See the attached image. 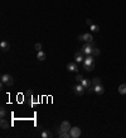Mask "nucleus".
I'll return each instance as SVG.
<instances>
[{
    "label": "nucleus",
    "mask_w": 126,
    "mask_h": 138,
    "mask_svg": "<svg viewBox=\"0 0 126 138\" xmlns=\"http://www.w3.org/2000/svg\"><path fill=\"white\" fill-rule=\"evenodd\" d=\"M81 84L85 86V89H88L91 85H92V80H87V79H83L82 81H81Z\"/></svg>",
    "instance_id": "f8f14e48"
},
{
    "label": "nucleus",
    "mask_w": 126,
    "mask_h": 138,
    "mask_svg": "<svg viewBox=\"0 0 126 138\" xmlns=\"http://www.w3.org/2000/svg\"><path fill=\"white\" fill-rule=\"evenodd\" d=\"M1 81H3L5 85H8V86H12V85L14 84V80H13V77L10 76L9 74H4V75L1 76Z\"/></svg>",
    "instance_id": "f03ea898"
},
{
    "label": "nucleus",
    "mask_w": 126,
    "mask_h": 138,
    "mask_svg": "<svg viewBox=\"0 0 126 138\" xmlns=\"http://www.w3.org/2000/svg\"><path fill=\"white\" fill-rule=\"evenodd\" d=\"M82 80H83V76H82V75H77V76H76V81H78L79 84H81V81H82Z\"/></svg>",
    "instance_id": "5701e85b"
},
{
    "label": "nucleus",
    "mask_w": 126,
    "mask_h": 138,
    "mask_svg": "<svg viewBox=\"0 0 126 138\" xmlns=\"http://www.w3.org/2000/svg\"><path fill=\"white\" fill-rule=\"evenodd\" d=\"M77 39L78 41H83V34H79L78 37H77Z\"/></svg>",
    "instance_id": "a878e982"
},
{
    "label": "nucleus",
    "mask_w": 126,
    "mask_h": 138,
    "mask_svg": "<svg viewBox=\"0 0 126 138\" xmlns=\"http://www.w3.org/2000/svg\"><path fill=\"white\" fill-rule=\"evenodd\" d=\"M83 41H85L86 43H88V42H92V41H93V38H92V34H91V33H85V34H83Z\"/></svg>",
    "instance_id": "9b49d317"
},
{
    "label": "nucleus",
    "mask_w": 126,
    "mask_h": 138,
    "mask_svg": "<svg viewBox=\"0 0 126 138\" xmlns=\"http://www.w3.org/2000/svg\"><path fill=\"white\" fill-rule=\"evenodd\" d=\"M42 137L43 138H49V137H52V133H50V132H47V131H44V132H42Z\"/></svg>",
    "instance_id": "6ab92c4d"
},
{
    "label": "nucleus",
    "mask_w": 126,
    "mask_h": 138,
    "mask_svg": "<svg viewBox=\"0 0 126 138\" xmlns=\"http://www.w3.org/2000/svg\"><path fill=\"white\" fill-rule=\"evenodd\" d=\"M98 55H100V49H98V48H96V47H94L93 49H92V56H98Z\"/></svg>",
    "instance_id": "aec40b11"
},
{
    "label": "nucleus",
    "mask_w": 126,
    "mask_h": 138,
    "mask_svg": "<svg viewBox=\"0 0 126 138\" xmlns=\"http://www.w3.org/2000/svg\"><path fill=\"white\" fill-rule=\"evenodd\" d=\"M75 61L77 62V63L85 61V52H83L82 49H81V51H78V52L75 55Z\"/></svg>",
    "instance_id": "0eeeda50"
},
{
    "label": "nucleus",
    "mask_w": 126,
    "mask_h": 138,
    "mask_svg": "<svg viewBox=\"0 0 126 138\" xmlns=\"http://www.w3.org/2000/svg\"><path fill=\"white\" fill-rule=\"evenodd\" d=\"M69 133H71V137L72 138H78L81 136V129H79L78 127H72L71 131H69Z\"/></svg>",
    "instance_id": "423d86ee"
},
{
    "label": "nucleus",
    "mask_w": 126,
    "mask_h": 138,
    "mask_svg": "<svg viewBox=\"0 0 126 138\" xmlns=\"http://www.w3.org/2000/svg\"><path fill=\"white\" fill-rule=\"evenodd\" d=\"M67 70L68 71H71V72H77L78 71V65H77V62H69L68 65H67Z\"/></svg>",
    "instance_id": "6e6552de"
},
{
    "label": "nucleus",
    "mask_w": 126,
    "mask_h": 138,
    "mask_svg": "<svg viewBox=\"0 0 126 138\" xmlns=\"http://www.w3.org/2000/svg\"><path fill=\"white\" fill-rule=\"evenodd\" d=\"M86 24H87L88 27H91L93 23H92V20H91V19H86Z\"/></svg>",
    "instance_id": "393cba45"
},
{
    "label": "nucleus",
    "mask_w": 126,
    "mask_h": 138,
    "mask_svg": "<svg viewBox=\"0 0 126 138\" xmlns=\"http://www.w3.org/2000/svg\"><path fill=\"white\" fill-rule=\"evenodd\" d=\"M100 84H101V79H100V77H94V79H92V85H93V86L100 85Z\"/></svg>",
    "instance_id": "f3484780"
},
{
    "label": "nucleus",
    "mask_w": 126,
    "mask_h": 138,
    "mask_svg": "<svg viewBox=\"0 0 126 138\" xmlns=\"http://www.w3.org/2000/svg\"><path fill=\"white\" fill-rule=\"evenodd\" d=\"M90 29H91L92 32H96V33H98V32H100V27H98V25H96V24H92V25L90 27Z\"/></svg>",
    "instance_id": "a211bd4d"
},
{
    "label": "nucleus",
    "mask_w": 126,
    "mask_h": 138,
    "mask_svg": "<svg viewBox=\"0 0 126 138\" xmlns=\"http://www.w3.org/2000/svg\"><path fill=\"white\" fill-rule=\"evenodd\" d=\"M119 92H120L121 95H125L126 94V84H121V85L119 86Z\"/></svg>",
    "instance_id": "2eb2a0df"
},
{
    "label": "nucleus",
    "mask_w": 126,
    "mask_h": 138,
    "mask_svg": "<svg viewBox=\"0 0 126 138\" xmlns=\"http://www.w3.org/2000/svg\"><path fill=\"white\" fill-rule=\"evenodd\" d=\"M35 49H37V51H42V45H40V43H35Z\"/></svg>",
    "instance_id": "b1692460"
},
{
    "label": "nucleus",
    "mask_w": 126,
    "mask_h": 138,
    "mask_svg": "<svg viewBox=\"0 0 126 138\" xmlns=\"http://www.w3.org/2000/svg\"><path fill=\"white\" fill-rule=\"evenodd\" d=\"M94 48L93 42H88V43H85L82 46V51L85 52V55H92V49Z\"/></svg>",
    "instance_id": "f257e3e1"
},
{
    "label": "nucleus",
    "mask_w": 126,
    "mask_h": 138,
    "mask_svg": "<svg viewBox=\"0 0 126 138\" xmlns=\"http://www.w3.org/2000/svg\"><path fill=\"white\" fill-rule=\"evenodd\" d=\"M71 123L68 122V120H63L61 124H59V133L61 132H69L71 131Z\"/></svg>",
    "instance_id": "7ed1b4c3"
},
{
    "label": "nucleus",
    "mask_w": 126,
    "mask_h": 138,
    "mask_svg": "<svg viewBox=\"0 0 126 138\" xmlns=\"http://www.w3.org/2000/svg\"><path fill=\"white\" fill-rule=\"evenodd\" d=\"M0 115H1V118H4V117L6 115V110H5L4 108H1V109H0Z\"/></svg>",
    "instance_id": "4be33fe9"
},
{
    "label": "nucleus",
    "mask_w": 126,
    "mask_h": 138,
    "mask_svg": "<svg viewBox=\"0 0 126 138\" xmlns=\"http://www.w3.org/2000/svg\"><path fill=\"white\" fill-rule=\"evenodd\" d=\"M69 137H71L69 132H61L59 133V138H69Z\"/></svg>",
    "instance_id": "dca6fc26"
},
{
    "label": "nucleus",
    "mask_w": 126,
    "mask_h": 138,
    "mask_svg": "<svg viewBox=\"0 0 126 138\" xmlns=\"http://www.w3.org/2000/svg\"><path fill=\"white\" fill-rule=\"evenodd\" d=\"M93 67H94V66H83V68H85L87 72H91V71L93 70Z\"/></svg>",
    "instance_id": "412c9836"
},
{
    "label": "nucleus",
    "mask_w": 126,
    "mask_h": 138,
    "mask_svg": "<svg viewBox=\"0 0 126 138\" xmlns=\"http://www.w3.org/2000/svg\"><path fill=\"white\" fill-rule=\"evenodd\" d=\"M83 66H94V60L92 55H87L85 57V61H83Z\"/></svg>",
    "instance_id": "39448f33"
},
{
    "label": "nucleus",
    "mask_w": 126,
    "mask_h": 138,
    "mask_svg": "<svg viewBox=\"0 0 126 138\" xmlns=\"http://www.w3.org/2000/svg\"><path fill=\"white\" fill-rule=\"evenodd\" d=\"M37 58H38L39 61H44V60H46V53H44L43 51H38V53H37Z\"/></svg>",
    "instance_id": "ddd939ff"
},
{
    "label": "nucleus",
    "mask_w": 126,
    "mask_h": 138,
    "mask_svg": "<svg viewBox=\"0 0 126 138\" xmlns=\"http://www.w3.org/2000/svg\"><path fill=\"white\" fill-rule=\"evenodd\" d=\"M94 92L98 94V95H102V94L105 92V88H103L101 84H100V85H96V86H94Z\"/></svg>",
    "instance_id": "1a4fd4ad"
},
{
    "label": "nucleus",
    "mask_w": 126,
    "mask_h": 138,
    "mask_svg": "<svg viewBox=\"0 0 126 138\" xmlns=\"http://www.w3.org/2000/svg\"><path fill=\"white\" fill-rule=\"evenodd\" d=\"M0 127H1V129H8V127H9L8 120H5L4 118H1V120H0Z\"/></svg>",
    "instance_id": "4468645a"
},
{
    "label": "nucleus",
    "mask_w": 126,
    "mask_h": 138,
    "mask_svg": "<svg viewBox=\"0 0 126 138\" xmlns=\"http://www.w3.org/2000/svg\"><path fill=\"white\" fill-rule=\"evenodd\" d=\"M0 48H1V51H4V52H6V51H9V48H10V45L6 42V41H3L1 43H0Z\"/></svg>",
    "instance_id": "9d476101"
},
{
    "label": "nucleus",
    "mask_w": 126,
    "mask_h": 138,
    "mask_svg": "<svg viewBox=\"0 0 126 138\" xmlns=\"http://www.w3.org/2000/svg\"><path fill=\"white\" fill-rule=\"evenodd\" d=\"M85 90H86V89H85V86H83L82 84H79V82L77 84V85H75V86H73V91H75L76 95H78V96L83 95V94H85Z\"/></svg>",
    "instance_id": "20e7f679"
}]
</instances>
